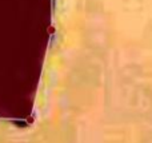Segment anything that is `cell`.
Instances as JSON below:
<instances>
[{"mask_svg": "<svg viewBox=\"0 0 152 143\" xmlns=\"http://www.w3.org/2000/svg\"><path fill=\"white\" fill-rule=\"evenodd\" d=\"M53 19L55 0H0V123L34 122Z\"/></svg>", "mask_w": 152, "mask_h": 143, "instance_id": "1", "label": "cell"}]
</instances>
